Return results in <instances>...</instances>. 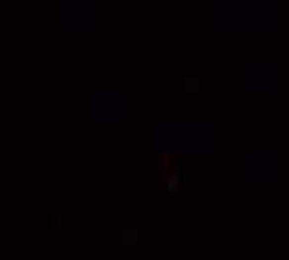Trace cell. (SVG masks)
<instances>
[{
    "instance_id": "6da1fadb",
    "label": "cell",
    "mask_w": 289,
    "mask_h": 260,
    "mask_svg": "<svg viewBox=\"0 0 289 260\" xmlns=\"http://www.w3.org/2000/svg\"><path fill=\"white\" fill-rule=\"evenodd\" d=\"M199 77H184V81H182V88H184V92H199Z\"/></svg>"
},
{
    "instance_id": "7a4b0ae2",
    "label": "cell",
    "mask_w": 289,
    "mask_h": 260,
    "mask_svg": "<svg viewBox=\"0 0 289 260\" xmlns=\"http://www.w3.org/2000/svg\"><path fill=\"white\" fill-rule=\"evenodd\" d=\"M121 241L123 245H138V230H123Z\"/></svg>"
},
{
    "instance_id": "3957f363",
    "label": "cell",
    "mask_w": 289,
    "mask_h": 260,
    "mask_svg": "<svg viewBox=\"0 0 289 260\" xmlns=\"http://www.w3.org/2000/svg\"><path fill=\"white\" fill-rule=\"evenodd\" d=\"M180 176H182V173L178 171V173L174 174L173 178L169 180V184H167V191H169L171 195H174V193H178V191H180Z\"/></svg>"
},
{
    "instance_id": "277c9868",
    "label": "cell",
    "mask_w": 289,
    "mask_h": 260,
    "mask_svg": "<svg viewBox=\"0 0 289 260\" xmlns=\"http://www.w3.org/2000/svg\"><path fill=\"white\" fill-rule=\"evenodd\" d=\"M56 226H58V228H61V217H56Z\"/></svg>"
}]
</instances>
